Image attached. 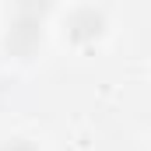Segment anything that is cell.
<instances>
[{
	"mask_svg": "<svg viewBox=\"0 0 151 151\" xmlns=\"http://www.w3.org/2000/svg\"><path fill=\"white\" fill-rule=\"evenodd\" d=\"M102 28H106V18L95 11V7H81L70 14V35L77 42H91V39L102 35Z\"/></svg>",
	"mask_w": 151,
	"mask_h": 151,
	"instance_id": "cell-1",
	"label": "cell"
},
{
	"mask_svg": "<svg viewBox=\"0 0 151 151\" xmlns=\"http://www.w3.org/2000/svg\"><path fill=\"white\" fill-rule=\"evenodd\" d=\"M0 151H39L28 137H11V141H4L0 144Z\"/></svg>",
	"mask_w": 151,
	"mask_h": 151,
	"instance_id": "cell-2",
	"label": "cell"
}]
</instances>
